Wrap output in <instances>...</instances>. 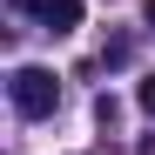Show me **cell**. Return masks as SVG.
Here are the masks:
<instances>
[{
  "mask_svg": "<svg viewBox=\"0 0 155 155\" xmlns=\"http://www.w3.org/2000/svg\"><path fill=\"white\" fill-rule=\"evenodd\" d=\"M135 101H142V108L155 115V74H142V88H135Z\"/></svg>",
  "mask_w": 155,
  "mask_h": 155,
  "instance_id": "3957f363",
  "label": "cell"
},
{
  "mask_svg": "<svg viewBox=\"0 0 155 155\" xmlns=\"http://www.w3.org/2000/svg\"><path fill=\"white\" fill-rule=\"evenodd\" d=\"M14 14H27V20H41L47 34H74L81 27V0H14Z\"/></svg>",
  "mask_w": 155,
  "mask_h": 155,
  "instance_id": "7a4b0ae2",
  "label": "cell"
},
{
  "mask_svg": "<svg viewBox=\"0 0 155 155\" xmlns=\"http://www.w3.org/2000/svg\"><path fill=\"white\" fill-rule=\"evenodd\" d=\"M142 14H148V27H155V0H148V7H142Z\"/></svg>",
  "mask_w": 155,
  "mask_h": 155,
  "instance_id": "277c9868",
  "label": "cell"
},
{
  "mask_svg": "<svg viewBox=\"0 0 155 155\" xmlns=\"http://www.w3.org/2000/svg\"><path fill=\"white\" fill-rule=\"evenodd\" d=\"M7 94H14V108L27 115V121H41V115H54V101H61V81H54V68H14Z\"/></svg>",
  "mask_w": 155,
  "mask_h": 155,
  "instance_id": "6da1fadb",
  "label": "cell"
}]
</instances>
